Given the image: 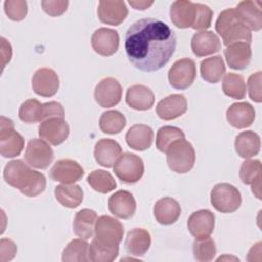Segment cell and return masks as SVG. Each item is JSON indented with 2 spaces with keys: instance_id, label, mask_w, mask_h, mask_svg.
<instances>
[{
  "instance_id": "obj_46",
  "label": "cell",
  "mask_w": 262,
  "mask_h": 262,
  "mask_svg": "<svg viewBox=\"0 0 262 262\" xmlns=\"http://www.w3.org/2000/svg\"><path fill=\"white\" fill-rule=\"evenodd\" d=\"M43 10L50 16H59L64 13L68 9L69 1L58 0V1H51V0H44L41 2Z\"/></svg>"
},
{
  "instance_id": "obj_18",
  "label": "cell",
  "mask_w": 262,
  "mask_h": 262,
  "mask_svg": "<svg viewBox=\"0 0 262 262\" xmlns=\"http://www.w3.org/2000/svg\"><path fill=\"white\" fill-rule=\"evenodd\" d=\"M186 110L187 101L182 94H171L161 99L156 106L157 115L165 121L174 120L182 116Z\"/></svg>"
},
{
  "instance_id": "obj_40",
  "label": "cell",
  "mask_w": 262,
  "mask_h": 262,
  "mask_svg": "<svg viewBox=\"0 0 262 262\" xmlns=\"http://www.w3.org/2000/svg\"><path fill=\"white\" fill-rule=\"evenodd\" d=\"M192 252L196 261H211L214 259L217 252L215 242L210 236L195 238L192 245Z\"/></svg>"
},
{
  "instance_id": "obj_50",
  "label": "cell",
  "mask_w": 262,
  "mask_h": 262,
  "mask_svg": "<svg viewBox=\"0 0 262 262\" xmlns=\"http://www.w3.org/2000/svg\"><path fill=\"white\" fill-rule=\"evenodd\" d=\"M129 4L136 10H145L149 6L154 4V1H145V0H130Z\"/></svg>"
},
{
  "instance_id": "obj_33",
  "label": "cell",
  "mask_w": 262,
  "mask_h": 262,
  "mask_svg": "<svg viewBox=\"0 0 262 262\" xmlns=\"http://www.w3.org/2000/svg\"><path fill=\"white\" fill-rule=\"evenodd\" d=\"M202 78L208 83H218L225 74V64L220 55L205 58L200 67Z\"/></svg>"
},
{
  "instance_id": "obj_16",
  "label": "cell",
  "mask_w": 262,
  "mask_h": 262,
  "mask_svg": "<svg viewBox=\"0 0 262 262\" xmlns=\"http://www.w3.org/2000/svg\"><path fill=\"white\" fill-rule=\"evenodd\" d=\"M97 15L99 20L103 24L119 26L126 19L128 8L124 1L101 0L98 3Z\"/></svg>"
},
{
  "instance_id": "obj_41",
  "label": "cell",
  "mask_w": 262,
  "mask_h": 262,
  "mask_svg": "<svg viewBox=\"0 0 262 262\" xmlns=\"http://www.w3.org/2000/svg\"><path fill=\"white\" fill-rule=\"evenodd\" d=\"M19 119L28 124L42 122L43 120V103L37 99H28L21 103L18 111Z\"/></svg>"
},
{
  "instance_id": "obj_20",
  "label": "cell",
  "mask_w": 262,
  "mask_h": 262,
  "mask_svg": "<svg viewBox=\"0 0 262 262\" xmlns=\"http://www.w3.org/2000/svg\"><path fill=\"white\" fill-rule=\"evenodd\" d=\"M255 108L249 102L232 103L226 111L227 122L236 129L250 127L255 120Z\"/></svg>"
},
{
  "instance_id": "obj_21",
  "label": "cell",
  "mask_w": 262,
  "mask_h": 262,
  "mask_svg": "<svg viewBox=\"0 0 262 262\" xmlns=\"http://www.w3.org/2000/svg\"><path fill=\"white\" fill-rule=\"evenodd\" d=\"M190 46L194 55L203 57L218 52L221 43L218 36L212 31H201L192 36Z\"/></svg>"
},
{
  "instance_id": "obj_38",
  "label": "cell",
  "mask_w": 262,
  "mask_h": 262,
  "mask_svg": "<svg viewBox=\"0 0 262 262\" xmlns=\"http://www.w3.org/2000/svg\"><path fill=\"white\" fill-rule=\"evenodd\" d=\"M183 131L174 126H163L157 132L156 146L162 152H167L171 144L177 140L184 139Z\"/></svg>"
},
{
  "instance_id": "obj_24",
  "label": "cell",
  "mask_w": 262,
  "mask_h": 262,
  "mask_svg": "<svg viewBox=\"0 0 262 262\" xmlns=\"http://www.w3.org/2000/svg\"><path fill=\"white\" fill-rule=\"evenodd\" d=\"M126 102L133 110L147 111L155 103V94L147 86L135 84L127 89Z\"/></svg>"
},
{
  "instance_id": "obj_4",
  "label": "cell",
  "mask_w": 262,
  "mask_h": 262,
  "mask_svg": "<svg viewBox=\"0 0 262 262\" xmlns=\"http://www.w3.org/2000/svg\"><path fill=\"white\" fill-rule=\"evenodd\" d=\"M166 154L167 164L173 172L184 174L193 168L195 151L192 144L185 138L173 142Z\"/></svg>"
},
{
  "instance_id": "obj_39",
  "label": "cell",
  "mask_w": 262,
  "mask_h": 262,
  "mask_svg": "<svg viewBox=\"0 0 262 262\" xmlns=\"http://www.w3.org/2000/svg\"><path fill=\"white\" fill-rule=\"evenodd\" d=\"M119 254V247H108L98 243L96 239H92L89 250L88 257L92 262H112Z\"/></svg>"
},
{
  "instance_id": "obj_34",
  "label": "cell",
  "mask_w": 262,
  "mask_h": 262,
  "mask_svg": "<svg viewBox=\"0 0 262 262\" xmlns=\"http://www.w3.org/2000/svg\"><path fill=\"white\" fill-rule=\"evenodd\" d=\"M89 245L84 238H75L71 241L62 252L63 262H86L88 257Z\"/></svg>"
},
{
  "instance_id": "obj_25",
  "label": "cell",
  "mask_w": 262,
  "mask_h": 262,
  "mask_svg": "<svg viewBox=\"0 0 262 262\" xmlns=\"http://www.w3.org/2000/svg\"><path fill=\"white\" fill-rule=\"evenodd\" d=\"M224 56L229 68L233 70H245L251 62L252 49L250 44L237 42L226 46Z\"/></svg>"
},
{
  "instance_id": "obj_17",
  "label": "cell",
  "mask_w": 262,
  "mask_h": 262,
  "mask_svg": "<svg viewBox=\"0 0 262 262\" xmlns=\"http://www.w3.org/2000/svg\"><path fill=\"white\" fill-rule=\"evenodd\" d=\"M215 227V215L210 210L193 212L187 220V228L195 238L210 236Z\"/></svg>"
},
{
  "instance_id": "obj_19",
  "label": "cell",
  "mask_w": 262,
  "mask_h": 262,
  "mask_svg": "<svg viewBox=\"0 0 262 262\" xmlns=\"http://www.w3.org/2000/svg\"><path fill=\"white\" fill-rule=\"evenodd\" d=\"M108 210L118 218L129 219L136 211L135 199L128 190H118L108 199Z\"/></svg>"
},
{
  "instance_id": "obj_36",
  "label": "cell",
  "mask_w": 262,
  "mask_h": 262,
  "mask_svg": "<svg viewBox=\"0 0 262 262\" xmlns=\"http://www.w3.org/2000/svg\"><path fill=\"white\" fill-rule=\"evenodd\" d=\"M223 93L234 99H243L246 96V83L244 77L235 73L224 75L222 82Z\"/></svg>"
},
{
  "instance_id": "obj_3",
  "label": "cell",
  "mask_w": 262,
  "mask_h": 262,
  "mask_svg": "<svg viewBox=\"0 0 262 262\" xmlns=\"http://www.w3.org/2000/svg\"><path fill=\"white\" fill-rule=\"evenodd\" d=\"M215 29L225 46L237 42H252L251 30L243 24L234 8H227L219 13Z\"/></svg>"
},
{
  "instance_id": "obj_6",
  "label": "cell",
  "mask_w": 262,
  "mask_h": 262,
  "mask_svg": "<svg viewBox=\"0 0 262 262\" xmlns=\"http://www.w3.org/2000/svg\"><path fill=\"white\" fill-rule=\"evenodd\" d=\"M25 140L15 131L13 121L1 117L0 123V154L4 158H14L19 156L24 149Z\"/></svg>"
},
{
  "instance_id": "obj_15",
  "label": "cell",
  "mask_w": 262,
  "mask_h": 262,
  "mask_svg": "<svg viewBox=\"0 0 262 262\" xmlns=\"http://www.w3.org/2000/svg\"><path fill=\"white\" fill-rule=\"evenodd\" d=\"M32 87L36 94L51 97L59 88L58 76L52 69L41 68L35 72L32 78Z\"/></svg>"
},
{
  "instance_id": "obj_1",
  "label": "cell",
  "mask_w": 262,
  "mask_h": 262,
  "mask_svg": "<svg viewBox=\"0 0 262 262\" xmlns=\"http://www.w3.org/2000/svg\"><path fill=\"white\" fill-rule=\"evenodd\" d=\"M175 49V33L158 18H141L132 24L125 35L127 57L142 72L161 70L168 63Z\"/></svg>"
},
{
  "instance_id": "obj_2",
  "label": "cell",
  "mask_w": 262,
  "mask_h": 262,
  "mask_svg": "<svg viewBox=\"0 0 262 262\" xmlns=\"http://www.w3.org/2000/svg\"><path fill=\"white\" fill-rule=\"evenodd\" d=\"M3 178L7 184L19 189L26 196L34 198L41 194L46 187L45 176L21 160L8 162L3 170Z\"/></svg>"
},
{
  "instance_id": "obj_22",
  "label": "cell",
  "mask_w": 262,
  "mask_h": 262,
  "mask_svg": "<svg viewBox=\"0 0 262 262\" xmlns=\"http://www.w3.org/2000/svg\"><path fill=\"white\" fill-rule=\"evenodd\" d=\"M122 155L121 145L114 139H99L94 146L95 161L102 167H113Z\"/></svg>"
},
{
  "instance_id": "obj_14",
  "label": "cell",
  "mask_w": 262,
  "mask_h": 262,
  "mask_svg": "<svg viewBox=\"0 0 262 262\" xmlns=\"http://www.w3.org/2000/svg\"><path fill=\"white\" fill-rule=\"evenodd\" d=\"M119 41V34L116 30L99 28L92 34L91 46L99 55L111 56L118 51Z\"/></svg>"
},
{
  "instance_id": "obj_42",
  "label": "cell",
  "mask_w": 262,
  "mask_h": 262,
  "mask_svg": "<svg viewBox=\"0 0 262 262\" xmlns=\"http://www.w3.org/2000/svg\"><path fill=\"white\" fill-rule=\"evenodd\" d=\"M262 168L259 160H246L239 169V178L245 184H252L262 178Z\"/></svg>"
},
{
  "instance_id": "obj_48",
  "label": "cell",
  "mask_w": 262,
  "mask_h": 262,
  "mask_svg": "<svg viewBox=\"0 0 262 262\" xmlns=\"http://www.w3.org/2000/svg\"><path fill=\"white\" fill-rule=\"evenodd\" d=\"M63 118L64 119V110L63 106L56 101H49L43 103V120L49 118Z\"/></svg>"
},
{
  "instance_id": "obj_29",
  "label": "cell",
  "mask_w": 262,
  "mask_h": 262,
  "mask_svg": "<svg viewBox=\"0 0 262 262\" xmlns=\"http://www.w3.org/2000/svg\"><path fill=\"white\" fill-rule=\"evenodd\" d=\"M150 244V234L146 229L133 228L127 233L125 248L128 254L135 257H140L148 251Z\"/></svg>"
},
{
  "instance_id": "obj_35",
  "label": "cell",
  "mask_w": 262,
  "mask_h": 262,
  "mask_svg": "<svg viewBox=\"0 0 262 262\" xmlns=\"http://www.w3.org/2000/svg\"><path fill=\"white\" fill-rule=\"evenodd\" d=\"M126 126V118L119 111H107L102 113L99 119V128L106 134H118Z\"/></svg>"
},
{
  "instance_id": "obj_45",
  "label": "cell",
  "mask_w": 262,
  "mask_h": 262,
  "mask_svg": "<svg viewBox=\"0 0 262 262\" xmlns=\"http://www.w3.org/2000/svg\"><path fill=\"white\" fill-rule=\"evenodd\" d=\"M261 78H262V73L259 71V72H256V73L252 74L248 79L249 96L255 102H261L262 101Z\"/></svg>"
},
{
  "instance_id": "obj_10",
  "label": "cell",
  "mask_w": 262,
  "mask_h": 262,
  "mask_svg": "<svg viewBox=\"0 0 262 262\" xmlns=\"http://www.w3.org/2000/svg\"><path fill=\"white\" fill-rule=\"evenodd\" d=\"M26 163L36 169H46L53 160V150L47 141L40 138L31 139L25 151Z\"/></svg>"
},
{
  "instance_id": "obj_27",
  "label": "cell",
  "mask_w": 262,
  "mask_h": 262,
  "mask_svg": "<svg viewBox=\"0 0 262 262\" xmlns=\"http://www.w3.org/2000/svg\"><path fill=\"white\" fill-rule=\"evenodd\" d=\"M181 214L179 203L169 196H165L156 202L154 206V216L163 225H170L177 221Z\"/></svg>"
},
{
  "instance_id": "obj_49",
  "label": "cell",
  "mask_w": 262,
  "mask_h": 262,
  "mask_svg": "<svg viewBox=\"0 0 262 262\" xmlns=\"http://www.w3.org/2000/svg\"><path fill=\"white\" fill-rule=\"evenodd\" d=\"M1 66L2 70L5 68V66L10 61L11 56H12V48L10 43L1 37Z\"/></svg>"
},
{
  "instance_id": "obj_13",
  "label": "cell",
  "mask_w": 262,
  "mask_h": 262,
  "mask_svg": "<svg viewBox=\"0 0 262 262\" xmlns=\"http://www.w3.org/2000/svg\"><path fill=\"white\" fill-rule=\"evenodd\" d=\"M49 175L53 181L72 184L83 177L84 169L74 160L61 159L55 162L49 171Z\"/></svg>"
},
{
  "instance_id": "obj_5",
  "label": "cell",
  "mask_w": 262,
  "mask_h": 262,
  "mask_svg": "<svg viewBox=\"0 0 262 262\" xmlns=\"http://www.w3.org/2000/svg\"><path fill=\"white\" fill-rule=\"evenodd\" d=\"M211 204L220 213H233L242 204L241 192L229 183H218L211 191Z\"/></svg>"
},
{
  "instance_id": "obj_30",
  "label": "cell",
  "mask_w": 262,
  "mask_h": 262,
  "mask_svg": "<svg viewBox=\"0 0 262 262\" xmlns=\"http://www.w3.org/2000/svg\"><path fill=\"white\" fill-rule=\"evenodd\" d=\"M261 147L260 136L254 131L241 132L234 141L236 154L244 159H250L259 154Z\"/></svg>"
},
{
  "instance_id": "obj_31",
  "label": "cell",
  "mask_w": 262,
  "mask_h": 262,
  "mask_svg": "<svg viewBox=\"0 0 262 262\" xmlns=\"http://www.w3.org/2000/svg\"><path fill=\"white\" fill-rule=\"evenodd\" d=\"M96 220L97 214L95 213V211L90 209L80 210L79 212H77L73 222L75 234L81 238L89 239L94 234Z\"/></svg>"
},
{
  "instance_id": "obj_9",
  "label": "cell",
  "mask_w": 262,
  "mask_h": 262,
  "mask_svg": "<svg viewBox=\"0 0 262 262\" xmlns=\"http://www.w3.org/2000/svg\"><path fill=\"white\" fill-rule=\"evenodd\" d=\"M196 77L195 62L191 58L176 60L168 72L170 85L179 90H184L192 85Z\"/></svg>"
},
{
  "instance_id": "obj_12",
  "label": "cell",
  "mask_w": 262,
  "mask_h": 262,
  "mask_svg": "<svg viewBox=\"0 0 262 262\" xmlns=\"http://www.w3.org/2000/svg\"><path fill=\"white\" fill-rule=\"evenodd\" d=\"M39 136L52 145L61 144L69 136L70 127L63 118H49L41 122Z\"/></svg>"
},
{
  "instance_id": "obj_11",
  "label": "cell",
  "mask_w": 262,
  "mask_h": 262,
  "mask_svg": "<svg viewBox=\"0 0 262 262\" xmlns=\"http://www.w3.org/2000/svg\"><path fill=\"white\" fill-rule=\"evenodd\" d=\"M122 86L113 77L102 79L94 89V99L101 107L117 105L122 98Z\"/></svg>"
},
{
  "instance_id": "obj_28",
  "label": "cell",
  "mask_w": 262,
  "mask_h": 262,
  "mask_svg": "<svg viewBox=\"0 0 262 262\" xmlns=\"http://www.w3.org/2000/svg\"><path fill=\"white\" fill-rule=\"evenodd\" d=\"M154 140L152 129L144 124H135L126 133L127 144L138 151L148 149Z\"/></svg>"
},
{
  "instance_id": "obj_8",
  "label": "cell",
  "mask_w": 262,
  "mask_h": 262,
  "mask_svg": "<svg viewBox=\"0 0 262 262\" xmlns=\"http://www.w3.org/2000/svg\"><path fill=\"white\" fill-rule=\"evenodd\" d=\"M114 172L122 182L132 184L141 179L144 173V164L140 157L124 152L114 165Z\"/></svg>"
},
{
  "instance_id": "obj_7",
  "label": "cell",
  "mask_w": 262,
  "mask_h": 262,
  "mask_svg": "<svg viewBox=\"0 0 262 262\" xmlns=\"http://www.w3.org/2000/svg\"><path fill=\"white\" fill-rule=\"evenodd\" d=\"M94 239L108 247H119L123 239V224L114 217L102 215L97 218L94 230Z\"/></svg>"
},
{
  "instance_id": "obj_37",
  "label": "cell",
  "mask_w": 262,
  "mask_h": 262,
  "mask_svg": "<svg viewBox=\"0 0 262 262\" xmlns=\"http://www.w3.org/2000/svg\"><path fill=\"white\" fill-rule=\"evenodd\" d=\"M88 184L97 192L107 193L117 187L116 180L110 172L94 170L87 176Z\"/></svg>"
},
{
  "instance_id": "obj_43",
  "label": "cell",
  "mask_w": 262,
  "mask_h": 262,
  "mask_svg": "<svg viewBox=\"0 0 262 262\" xmlns=\"http://www.w3.org/2000/svg\"><path fill=\"white\" fill-rule=\"evenodd\" d=\"M213 18V10L206 4L195 3V15L192 25L193 30L206 31L211 27Z\"/></svg>"
},
{
  "instance_id": "obj_44",
  "label": "cell",
  "mask_w": 262,
  "mask_h": 262,
  "mask_svg": "<svg viewBox=\"0 0 262 262\" xmlns=\"http://www.w3.org/2000/svg\"><path fill=\"white\" fill-rule=\"evenodd\" d=\"M4 11L9 19L14 21L23 20L28 12V4L24 0H6Z\"/></svg>"
},
{
  "instance_id": "obj_47",
  "label": "cell",
  "mask_w": 262,
  "mask_h": 262,
  "mask_svg": "<svg viewBox=\"0 0 262 262\" xmlns=\"http://www.w3.org/2000/svg\"><path fill=\"white\" fill-rule=\"evenodd\" d=\"M17 247L13 241L9 238H1L0 241V261L6 262L14 258Z\"/></svg>"
},
{
  "instance_id": "obj_32",
  "label": "cell",
  "mask_w": 262,
  "mask_h": 262,
  "mask_svg": "<svg viewBox=\"0 0 262 262\" xmlns=\"http://www.w3.org/2000/svg\"><path fill=\"white\" fill-rule=\"evenodd\" d=\"M54 195L57 202L66 208L74 209L83 202V189L77 184H59L54 189Z\"/></svg>"
},
{
  "instance_id": "obj_23",
  "label": "cell",
  "mask_w": 262,
  "mask_h": 262,
  "mask_svg": "<svg viewBox=\"0 0 262 262\" xmlns=\"http://www.w3.org/2000/svg\"><path fill=\"white\" fill-rule=\"evenodd\" d=\"M243 24L253 31H260L262 28V11L259 1H241L234 8Z\"/></svg>"
},
{
  "instance_id": "obj_26",
  "label": "cell",
  "mask_w": 262,
  "mask_h": 262,
  "mask_svg": "<svg viewBox=\"0 0 262 262\" xmlns=\"http://www.w3.org/2000/svg\"><path fill=\"white\" fill-rule=\"evenodd\" d=\"M195 3L187 0H177L172 3L170 17L172 23L180 29L191 28L194 21Z\"/></svg>"
}]
</instances>
